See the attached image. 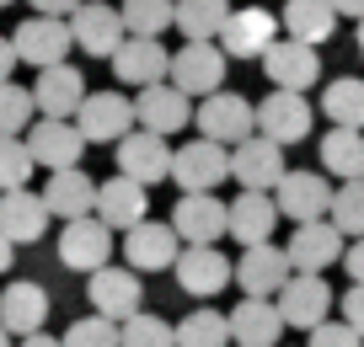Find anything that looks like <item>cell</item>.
Wrapping results in <instances>:
<instances>
[{"label":"cell","mask_w":364,"mask_h":347,"mask_svg":"<svg viewBox=\"0 0 364 347\" xmlns=\"http://www.w3.org/2000/svg\"><path fill=\"white\" fill-rule=\"evenodd\" d=\"M193 123H198V139H215V145L236 150L241 139L257 134V112H252V101L236 97V91H209L193 107Z\"/></svg>","instance_id":"6da1fadb"},{"label":"cell","mask_w":364,"mask_h":347,"mask_svg":"<svg viewBox=\"0 0 364 347\" xmlns=\"http://www.w3.org/2000/svg\"><path fill=\"white\" fill-rule=\"evenodd\" d=\"M279 16L273 11H262V6H230V16H225V27H220V54L225 59H262L273 43H279Z\"/></svg>","instance_id":"7a4b0ae2"},{"label":"cell","mask_w":364,"mask_h":347,"mask_svg":"<svg viewBox=\"0 0 364 347\" xmlns=\"http://www.w3.org/2000/svg\"><path fill=\"white\" fill-rule=\"evenodd\" d=\"M182 192H215L220 182H230V150L215 139H188L171 150V177Z\"/></svg>","instance_id":"3957f363"},{"label":"cell","mask_w":364,"mask_h":347,"mask_svg":"<svg viewBox=\"0 0 364 347\" xmlns=\"http://www.w3.org/2000/svg\"><path fill=\"white\" fill-rule=\"evenodd\" d=\"M65 22H70L75 48H80V54H91V59H113L118 43L129 38V33H124V16H118L113 0H80Z\"/></svg>","instance_id":"277c9868"},{"label":"cell","mask_w":364,"mask_h":347,"mask_svg":"<svg viewBox=\"0 0 364 347\" xmlns=\"http://www.w3.org/2000/svg\"><path fill=\"white\" fill-rule=\"evenodd\" d=\"M225 65L230 59L220 54V43H182V48H171L166 80L182 91V97H209V91L225 86Z\"/></svg>","instance_id":"5b68a950"},{"label":"cell","mask_w":364,"mask_h":347,"mask_svg":"<svg viewBox=\"0 0 364 347\" xmlns=\"http://www.w3.org/2000/svg\"><path fill=\"white\" fill-rule=\"evenodd\" d=\"M75 128L86 145H118L134 128V101L118 91H86V101L75 107Z\"/></svg>","instance_id":"8992f818"},{"label":"cell","mask_w":364,"mask_h":347,"mask_svg":"<svg viewBox=\"0 0 364 347\" xmlns=\"http://www.w3.org/2000/svg\"><path fill=\"white\" fill-rule=\"evenodd\" d=\"M273 304H279V321L284 326L311 331V326H321L332 315V289L321 272H289V283L273 294Z\"/></svg>","instance_id":"52a82bcc"},{"label":"cell","mask_w":364,"mask_h":347,"mask_svg":"<svg viewBox=\"0 0 364 347\" xmlns=\"http://www.w3.org/2000/svg\"><path fill=\"white\" fill-rule=\"evenodd\" d=\"M113 150H118V177H134L139 187H156V182L171 177V139L166 134L129 128Z\"/></svg>","instance_id":"ba28073f"},{"label":"cell","mask_w":364,"mask_h":347,"mask_svg":"<svg viewBox=\"0 0 364 347\" xmlns=\"http://www.w3.org/2000/svg\"><path fill=\"white\" fill-rule=\"evenodd\" d=\"M166 224L177 230L182 246H215L230 230V214H225V203H220L215 192H182Z\"/></svg>","instance_id":"9c48e42d"},{"label":"cell","mask_w":364,"mask_h":347,"mask_svg":"<svg viewBox=\"0 0 364 347\" xmlns=\"http://www.w3.org/2000/svg\"><path fill=\"white\" fill-rule=\"evenodd\" d=\"M252 112H257V134L273 139V145H300L311 134V118H316L306 91H268Z\"/></svg>","instance_id":"30bf717a"},{"label":"cell","mask_w":364,"mask_h":347,"mask_svg":"<svg viewBox=\"0 0 364 347\" xmlns=\"http://www.w3.org/2000/svg\"><path fill=\"white\" fill-rule=\"evenodd\" d=\"M289 272H295V268H289L284 246L262 241V246H241L230 283H241V294H247V299H273V294L289 283Z\"/></svg>","instance_id":"8fae6325"},{"label":"cell","mask_w":364,"mask_h":347,"mask_svg":"<svg viewBox=\"0 0 364 347\" xmlns=\"http://www.w3.org/2000/svg\"><path fill=\"white\" fill-rule=\"evenodd\" d=\"M11 48H16L22 65L48 70V65H65V54L75 48V38H70L65 16H27V22L11 33Z\"/></svg>","instance_id":"7c38bea8"},{"label":"cell","mask_w":364,"mask_h":347,"mask_svg":"<svg viewBox=\"0 0 364 347\" xmlns=\"http://www.w3.org/2000/svg\"><path fill=\"white\" fill-rule=\"evenodd\" d=\"M273 203H279V219H295V224H311V219H327L332 209V182L321 171H284L279 187H273Z\"/></svg>","instance_id":"4fadbf2b"},{"label":"cell","mask_w":364,"mask_h":347,"mask_svg":"<svg viewBox=\"0 0 364 347\" xmlns=\"http://www.w3.org/2000/svg\"><path fill=\"white\" fill-rule=\"evenodd\" d=\"M59 262H65L70 272H97L113 262V230H107L97 214H86V219H70L65 236H59Z\"/></svg>","instance_id":"5bb4252c"},{"label":"cell","mask_w":364,"mask_h":347,"mask_svg":"<svg viewBox=\"0 0 364 347\" xmlns=\"http://www.w3.org/2000/svg\"><path fill=\"white\" fill-rule=\"evenodd\" d=\"M86 299H91V310L107 315V321H129V315L145 304V283H139L134 268H113V262H107V268L91 272Z\"/></svg>","instance_id":"9a60e30c"},{"label":"cell","mask_w":364,"mask_h":347,"mask_svg":"<svg viewBox=\"0 0 364 347\" xmlns=\"http://www.w3.org/2000/svg\"><path fill=\"white\" fill-rule=\"evenodd\" d=\"M284 171H289L284 145H273V139H262V134L241 139V145L230 150V177L241 182V192H273Z\"/></svg>","instance_id":"2e32d148"},{"label":"cell","mask_w":364,"mask_h":347,"mask_svg":"<svg viewBox=\"0 0 364 347\" xmlns=\"http://www.w3.org/2000/svg\"><path fill=\"white\" fill-rule=\"evenodd\" d=\"M22 145L33 150V166H48V171H70L86 155V139H80V128L70 118H38Z\"/></svg>","instance_id":"e0dca14e"},{"label":"cell","mask_w":364,"mask_h":347,"mask_svg":"<svg viewBox=\"0 0 364 347\" xmlns=\"http://www.w3.org/2000/svg\"><path fill=\"white\" fill-rule=\"evenodd\" d=\"M134 123L150 128V134H182V128L193 123V97H182L171 80H156L134 97Z\"/></svg>","instance_id":"ac0fdd59"},{"label":"cell","mask_w":364,"mask_h":347,"mask_svg":"<svg viewBox=\"0 0 364 347\" xmlns=\"http://www.w3.org/2000/svg\"><path fill=\"white\" fill-rule=\"evenodd\" d=\"M166 70H171V48L161 38H124L113 54V80L118 86H134V91L166 80Z\"/></svg>","instance_id":"d6986e66"},{"label":"cell","mask_w":364,"mask_h":347,"mask_svg":"<svg viewBox=\"0 0 364 347\" xmlns=\"http://www.w3.org/2000/svg\"><path fill=\"white\" fill-rule=\"evenodd\" d=\"M262 75L273 80V91H311L321 80V54L295 38H279V43L262 54Z\"/></svg>","instance_id":"ffe728a7"},{"label":"cell","mask_w":364,"mask_h":347,"mask_svg":"<svg viewBox=\"0 0 364 347\" xmlns=\"http://www.w3.org/2000/svg\"><path fill=\"white\" fill-rule=\"evenodd\" d=\"M343 246H348V241L338 236V224H332V219H311V224H295L284 257H289L295 272H327L332 262H343Z\"/></svg>","instance_id":"44dd1931"},{"label":"cell","mask_w":364,"mask_h":347,"mask_svg":"<svg viewBox=\"0 0 364 347\" xmlns=\"http://www.w3.org/2000/svg\"><path fill=\"white\" fill-rule=\"evenodd\" d=\"M171 272H177L182 294H193V299H215V294L230 283L236 262H230V257H220V246H188V251H177Z\"/></svg>","instance_id":"7402d4cb"},{"label":"cell","mask_w":364,"mask_h":347,"mask_svg":"<svg viewBox=\"0 0 364 347\" xmlns=\"http://www.w3.org/2000/svg\"><path fill=\"white\" fill-rule=\"evenodd\" d=\"M97 219L107 230H134L139 219H150V187H139L134 177H107L97 182Z\"/></svg>","instance_id":"603a6c76"},{"label":"cell","mask_w":364,"mask_h":347,"mask_svg":"<svg viewBox=\"0 0 364 347\" xmlns=\"http://www.w3.org/2000/svg\"><path fill=\"white\" fill-rule=\"evenodd\" d=\"M177 251H182L177 230H171V224H161V219H139L134 230H124V262H129L134 272H161V268H171V262H177Z\"/></svg>","instance_id":"cb8c5ba5"},{"label":"cell","mask_w":364,"mask_h":347,"mask_svg":"<svg viewBox=\"0 0 364 347\" xmlns=\"http://www.w3.org/2000/svg\"><path fill=\"white\" fill-rule=\"evenodd\" d=\"M86 101V75H80L75 65H48L38 70L33 80V107L43 112V118H75V107Z\"/></svg>","instance_id":"d4e9b609"},{"label":"cell","mask_w":364,"mask_h":347,"mask_svg":"<svg viewBox=\"0 0 364 347\" xmlns=\"http://www.w3.org/2000/svg\"><path fill=\"white\" fill-rule=\"evenodd\" d=\"M43 321H48V289H43V283L16 278V283L0 289V326H6L11 336L43 331Z\"/></svg>","instance_id":"484cf974"},{"label":"cell","mask_w":364,"mask_h":347,"mask_svg":"<svg viewBox=\"0 0 364 347\" xmlns=\"http://www.w3.org/2000/svg\"><path fill=\"white\" fill-rule=\"evenodd\" d=\"M225 326H230V347H279V336H284L279 304L273 299H247V294H241V304L225 315Z\"/></svg>","instance_id":"4316f807"},{"label":"cell","mask_w":364,"mask_h":347,"mask_svg":"<svg viewBox=\"0 0 364 347\" xmlns=\"http://www.w3.org/2000/svg\"><path fill=\"white\" fill-rule=\"evenodd\" d=\"M38 198H43L48 219H65L70 224V219H86V214L97 209V182H91L80 166H70V171H54Z\"/></svg>","instance_id":"83f0119b"},{"label":"cell","mask_w":364,"mask_h":347,"mask_svg":"<svg viewBox=\"0 0 364 347\" xmlns=\"http://www.w3.org/2000/svg\"><path fill=\"white\" fill-rule=\"evenodd\" d=\"M43 230H48V209L33 187L0 192V236L11 241V246H33Z\"/></svg>","instance_id":"f1b7e54d"},{"label":"cell","mask_w":364,"mask_h":347,"mask_svg":"<svg viewBox=\"0 0 364 347\" xmlns=\"http://www.w3.org/2000/svg\"><path fill=\"white\" fill-rule=\"evenodd\" d=\"M225 214H230L225 236H236L241 246H262V241H273V230H279V203H273V192H241L236 203H225Z\"/></svg>","instance_id":"f546056e"},{"label":"cell","mask_w":364,"mask_h":347,"mask_svg":"<svg viewBox=\"0 0 364 347\" xmlns=\"http://www.w3.org/2000/svg\"><path fill=\"white\" fill-rule=\"evenodd\" d=\"M284 38L306 48H321L332 33H338V11H332V0H284V16H279Z\"/></svg>","instance_id":"4dcf8cb0"},{"label":"cell","mask_w":364,"mask_h":347,"mask_svg":"<svg viewBox=\"0 0 364 347\" xmlns=\"http://www.w3.org/2000/svg\"><path fill=\"white\" fill-rule=\"evenodd\" d=\"M230 16V0H171V27L188 43H215Z\"/></svg>","instance_id":"1f68e13d"},{"label":"cell","mask_w":364,"mask_h":347,"mask_svg":"<svg viewBox=\"0 0 364 347\" xmlns=\"http://www.w3.org/2000/svg\"><path fill=\"white\" fill-rule=\"evenodd\" d=\"M321 112L332 128H359L364 134V80L359 75H338L321 91Z\"/></svg>","instance_id":"d6a6232c"},{"label":"cell","mask_w":364,"mask_h":347,"mask_svg":"<svg viewBox=\"0 0 364 347\" xmlns=\"http://www.w3.org/2000/svg\"><path fill=\"white\" fill-rule=\"evenodd\" d=\"M321 166H327L332 177H343V182L364 177V134L359 128H332V134H321Z\"/></svg>","instance_id":"836d02e7"},{"label":"cell","mask_w":364,"mask_h":347,"mask_svg":"<svg viewBox=\"0 0 364 347\" xmlns=\"http://www.w3.org/2000/svg\"><path fill=\"white\" fill-rule=\"evenodd\" d=\"M171 336H177V347H230V326L220 310H193L182 315L177 326H171Z\"/></svg>","instance_id":"e575fe53"},{"label":"cell","mask_w":364,"mask_h":347,"mask_svg":"<svg viewBox=\"0 0 364 347\" xmlns=\"http://www.w3.org/2000/svg\"><path fill=\"white\" fill-rule=\"evenodd\" d=\"M129 38H161L171 27V0H118Z\"/></svg>","instance_id":"d590c367"},{"label":"cell","mask_w":364,"mask_h":347,"mask_svg":"<svg viewBox=\"0 0 364 347\" xmlns=\"http://www.w3.org/2000/svg\"><path fill=\"white\" fill-rule=\"evenodd\" d=\"M33 86H16V80H6L0 86V139H22L27 128H33Z\"/></svg>","instance_id":"8d00e7d4"},{"label":"cell","mask_w":364,"mask_h":347,"mask_svg":"<svg viewBox=\"0 0 364 347\" xmlns=\"http://www.w3.org/2000/svg\"><path fill=\"white\" fill-rule=\"evenodd\" d=\"M332 224H338V236L343 241H353V236H364V177H353V182H343V187H332Z\"/></svg>","instance_id":"74e56055"},{"label":"cell","mask_w":364,"mask_h":347,"mask_svg":"<svg viewBox=\"0 0 364 347\" xmlns=\"http://www.w3.org/2000/svg\"><path fill=\"white\" fill-rule=\"evenodd\" d=\"M118 347H177L171 326L150 310H134L129 321H118Z\"/></svg>","instance_id":"f35d334b"},{"label":"cell","mask_w":364,"mask_h":347,"mask_svg":"<svg viewBox=\"0 0 364 347\" xmlns=\"http://www.w3.org/2000/svg\"><path fill=\"white\" fill-rule=\"evenodd\" d=\"M65 347H118V321H107V315H80V321H70V331L59 336Z\"/></svg>","instance_id":"ab89813d"},{"label":"cell","mask_w":364,"mask_h":347,"mask_svg":"<svg viewBox=\"0 0 364 347\" xmlns=\"http://www.w3.org/2000/svg\"><path fill=\"white\" fill-rule=\"evenodd\" d=\"M33 182V150L22 139H0V192H16Z\"/></svg>","instance_id":"60d3db41"},{"label":"cell","mask_w":364,"mask_h":347,"mask_svg":"<svg viewBox=\"0 0 364 347\" xmlns=\"http://www.w3.org/2000/svg\"><path fill=\"white\" fill-rule=\"evenodd\" d=\"M306 347H364V336L353 331L348 321H332V315H327L321 326H311V342Z\"/></svg>","instance_id":"b9f144b4"},{"label":"cell","mask_w":364,"mask_h":347,"mask_svg":"<svg viewBox=\"0 0 364 347\" xmlns=\"http://www.w3.org/2000/svg\"><path fill=\"white\" fill-rule=\"evenodd\" d=\"M338 304H343V321H348V326H353V331H359V336H364V283H353V289H348V294H343V299H338Z\"/></svg>","instance_id":"7bdbcfd3"},{"label":"cell","mask_w":364,"mask_h":347,"mask_svg":"<svg viewBox=\"0 0 364 347\" xmlns=\"http://www.w3.org/2000/svg\"><path fill=\"white\" fill-rule=\"evenodd\" d=\"M343 268H348L353 283H364V236H353L348 246H343Z\"/></svg>","instance_id":"ee69618b"},{"label":"cell","mask_w":364,"mask_h":347,"mask_svg":"<svg viewBox=\"0 0 364 347\" xmlns=\"http://www.w3.org/2000/svg\"><path fill=\"white\" fill-rule=\"evenodd\" d=\"M27 6H33V16H70L80 0H27Z\"/></svg>","instance_id":"f6af8a7d"},{"label":"cell","mask_w":364,"mask_h":347,"mask_svg":"<svg viewBox=\"0 0 364 347\" xmlns=\"http://www.w3.org/2000/svg\"><path fill=\"white\" fill-rule=\"evenodd\" d=\"M22 65V59H16V48H11V38H0V86H6V80H11V70Z\"/></svg>","instance_id":"bcb514c9"},{"label":"cell","mask_w":364,"mask_h":347,"mask_svg":"<svg viewBox=\"0 0 364 347\" xmlns=\"http://www.w3.org/2000/svg\"><path fill=\"white\" fill-rule=\"evenodd\" d=\"M332 11H338V16H353V22H364V0H332Z\"/></svg>","instance_id":"7dc6e473"},{"label":"cell","mask_w":364,"mask_h":347,"mask_svg":"<svg viewBox=\"0 0 364 347\" xmlns=\"http://www.w3.org/2000/svg\"><path fill=\"white\" fill-rule=\"evenodd\" d=\"M22 347H65L59 336H48V331H33V336H22Z\"/></svg>","instance_id":"c3c4849f"},{"label":"cell","mask_w":364,"mask_h":347,"mask_svg":"<svg viewBox=\"0 0 364 347\" xmlns=\"http://www.w3.org/2000/svg\"><path fill=\"white\" fill-rule=\"evenodd\" d=\"M11 262H16V246L6 236H0V272H11Z\"/></svg>","instance_id":"681fc988"},{"label":"cell","mask_w":364,"mask_h":347,"mask_svg":"<svg viewBox=\"0 0 364 347\" xmlns=\"http://www.w3.org/2000/svg\"><path fill=\"white\" fill-rule=\"evenodd\" d=\"M0 347H11V331H6V326H0Z\"/></svg>","instance_id":"f907efd6"},{"label":"cell","mask_w":364,"mask_h":347,"mask_svg":"<svg viewBox=\"0 0 364 347\" xmlns=\"http://www.w3.org/2000/svg\"><path fill=\"white\" fill-rule=\"evenodd\" d=\"M359 54H364V22H359Z\"/></svg>","instance_id":"816d5d0a"},{"label":"cell","mask_w":364,"mask_h":347,"mask_svg":"<svg viewBox=\"0 0 364 347\" xmlns=\"http://www.w3.org/2000/svg\"><path fill=\"white\" fill-rule=\"evenodd\" d=\"M0 6H16V0H0Z\"/></svg>","instance_id":"f5cc1de1"}]
</instances>
